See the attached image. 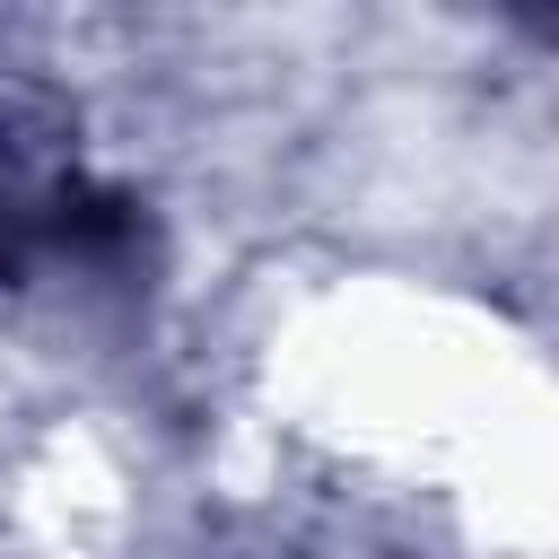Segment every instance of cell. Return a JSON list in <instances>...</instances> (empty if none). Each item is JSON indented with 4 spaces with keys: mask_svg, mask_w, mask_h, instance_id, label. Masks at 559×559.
I'll return each mask as SVG.
<instances>
[{
    "mask_svg": "<svg viewBox=\"0 0 559 559\" xmlns=\"http://www.w3.org/2000/svg\"><path fill=\"white\" fill-rule=\"evenodd\" d=\"M9 262H17V227L0 218V271H9Z\"/></svg>",
    "mask_w": 559,
    "mask_h": 559,
    "instance_id": "cell-1",
    "label": "cell"
}]
</instances>
